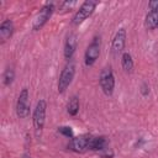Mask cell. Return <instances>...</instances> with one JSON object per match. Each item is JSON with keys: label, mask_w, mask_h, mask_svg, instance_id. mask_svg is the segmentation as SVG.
Returning a JSON list of instances; mask_svg holds the SVG:
<instances>
[{"label": "cell", "mask_w": 158, "mask_h": 158, "mask_svg": "<svg viewBox=\"0 0 158 158\" xmlns=\"http://www.w3.org/2000/svg\"><path fill=\"white\" fill-rule=\"evenodd\" d=\"M99 84L100 88L102 90V93L106 96H111L114 94V89H115V77H114V72L112 68L109 67H104L100 72L99 75Z\"/></svg>", "instance_id": "obj_1"}, {"label": "cell", "mask_w": 158, "mask_h": 158, "mask_svg": "<svg viewBox=\"0 0 158 158\" xmlns=\"http://www.w3.org/2000/svg\"><path fill=\"white\" fill-rule=\"evenodd\" d=\"M46 111H47V102L46 100L41 99L37 101L36 107L33 110V115H32V122H33V128L36 135H41L43 127H44V122H46Z\"/></svg>", "instance_id": "obj_2"}, {"label": "cell", "mask_w": 158, "mask_h": 158, "mask_svg": "<svg viewBox=\"0 0 158 158\" xmlns=\"http://www.w3.org/2000/svg\"><path fill=\"white\" fill-rule=\"evenodd\" d=\"M96 5H98V1H93V0L84 1L79 6V9L77 10V12L74 14V16L72 19V23L74 26H79L80 23H83L88 17H90L93 15Z\"/></svg>", "instance_id": "obj_3"}, {"label": "cell", "mask_w": 158, "mask_h": 158, "mask_svg": "<svg viewBox=\"0 0 158 158\" xmlns=\"http://www.w3.org/2000/svg\"><path fill=\"white\" fill-rule=\"evenodd\" d=\"M74 74H75V65H74V63L73 62L67 63L64 65V68L62 69L60 75H59V79H58V84H57L58 93L63 94L69 88V85L73 81Z\"/></svg>", "instance_id": "obj_4"}, {"label": "cell", "mask_w": 158, "mask_h": 158, "mask_svg": "<svg viewBox=\"0 0 158 158\" xmlns=\"http://www.w3.org/2000/svg\"><path fill=\"white\" fill-rule=\"evenodd\" d=\"M53 11H54V4H53V2H47V4H44V5L41 7V10L38 11V14L36 15L35 20H33V25H32L33 31L41 30V28L47 23V21L51 19Z\"/></svg>", "instance_id": "obj_5"}, {"label": "cell", "mask_w": 158, "mask_h": 158, "mask_svg": "<svg viewBox=\"0 0 158 158\" xmlns=\"http://www.w3.org/2000/svg\"><path fill=\"white\" fill-rule=\"evenodd\" d=\"M100 46H101L100 37L95 36L93 38V41L90 42V44L86 47L85 53H84V63H85L86 67H91L96 62V59L99 58V56H100Z\"/></svg>", "instance_id": "obj_6"}, {"label": "cell", "mask_w": 158, "mask_h": 158, "mask_svg": "<svg viewBox=\"0 0 158 158\" xmlns=\"http://www.w3.org/2000/svg\"><path fill=\"white\" fill-rule=\"evenodd\" d=\"M16 115L20 118H26L30 115V93L27 88L20 91L16 101Z\"/></svg>", "instance_id": "obj_7"}, {"label": "cell", "mask_w": 158, "mask_h": 158, "mask_svg": "<svg viewBox=\"0 0 158 158\" xmlns=\"http://www.w3.org/2000/svg\"><path fill=\"white\" fill-rule=\"evenodd\" d=\"M89 142H90V135H80L70 138L68 148L75 153H84L89 149Z\"/></svg>", "instance_id": "obj_8"}, {"label": "cell", "mask_w": 158, "mask_h": 158, "mask_svg": "<svg viewBox=\"0 0 158 158\" xmlns=\"http://www.w3.org/2000/svg\"><path fill=\"white\" fill-rule=\"evenodd\" d=\"M126 30L125 28H120L117 30V32L115 33L114 38H112V43H111V52L117 56L118 53H121L125 48V44H126Z\"/></svg>", "instance_id": "obj_9"}, {"label": "cell", "mask_w": 158, "mask_h": 158, "mask_svg": "<svg viewBox=\"0 0 158 158\" xmlns=\"http://www.w3.org/2000/svg\"><path fill=\"white\" fill-rule=\"evenodd\" d=\"M77 46H78V37H77V35L73 33V32L68 33V36L65 38V42H64V49H63V54H64V58L67 60L72 59V57L75 53Z\"/></svg>", "instance_id": "obj_10"}, {"label": "cell", "mask_w": 158, "mask_h": 158, "mask_svg": "<svg viewBox=\"0 0 158 158\" xmlns=\"http://www.w3.org/2000/svg\"><path fill=\"white\" fill-rule=\"evenodd\" d=\"M109 146V142L106 137L104 136H90V142H89V149L90 151H106Z\"/></svg>", "instance_id": "obj_11"}, {"label": "cell", "mask_w": 158, "mask_h": 158, "mask_svg": "<svg viewBox=\"0 0 158 158\" xmlns=\"http://www.w3.org/2000/svg\"><path fill=\"white\" fill-rule=\"evenodd\" d=\"M14 30H15V27H14V23H12V21L10 19H6V20H4L1 22V25H0V40H1V43L6 42L12 36Z\"/></svg>", "instance_id": "obj_12"}, {"label": "cell", "mask_w": 158, "mask_h": 158, "mask_svg": "<svg viewBox=\"0 0 158 158\" xmlns=\"http://www.w3.org/2000/svg\"><path fill=\"white\" fill-rule=\"evenodd\" d=\"M158 26V11H148L144 19V27L147 30H154Z\"/></svg>", "instance_id": "obj_13"}, {"label": "cell", "mask_w": 158, "mask_h": 158, "mask_svg": "<svg viewBox=\"0 0 158 158\" xmlns=\"http://www.w3.org/2000/svg\"><path fill=\"white\" fill-rule=\"evenodd\" d=\"M133 59L128 52H123L121 56V67L126 73H131L133 69Z\"/></svg>", "instance_id": "obj_14"}, {"label": "cell", "mask_w": 158, "mask_h": 158, "mask_svg": "<svg viewBox=\"0 0 158 158\" xmlns=\"http://www.w3.org/2000/svg\"><path fill=\"white\" fill-rule=\"evenodd\" d=\"M67 112L70 116H77L78 115V112H79V99H78V96L73 95L69 99V101L67 104Z\"/></svg>", "instance_id": "obj_15"}, {"label": "cell", "mask_w": 158, "mask_h": 158, "mask_svg": "<svg viewBox=\"0 0 158 158\" xmlns=\"http://www.w3.org/2000/svg\"><path fill=\"white\" fill-rule=\"evenodd\" d=\"M15 79V70L12 67H7L2 73V84L5 86H10Z\"/></svg>", "instance_id": "obj_16"}, {"label": "cell", "mask_w": 158, "mask_h": 158, "mask_svg": "<svg viewBox=\"0 0 158 158\" xmlns=\"http://www.w3.org/2000/svg\"><path fill=\"white\" fill-rule=\"evenodd\" d=\"M58 132L64 136V137H68V138H73L74 135H73V128L69 127V126H60L58 127Z\"/></svg>", "instance_id": "obj_17"}, {"label": "cell", "mask_w": 158, "mask_h": 158, "mask_svg": "<svg viewBox=\"0 0 158 158\" xmlns=\"http://www.w3.org/2000/svg\"><path fill=\"white\" fill-rule=\"evenodd\" d=\"M74 4H75L74 1H70V2H69V1H63V2L60 4V10H62V11H67V10L70 9Z\"/></svg>", "instance_id": "obj_18"}, {"label": "cell", "mask_w": 158, "mask_h": 158, "mask_svg": "<svg viewBox=\"0 0 158 158\" xmlns=\"http://www.w3.org/2000/svg\"><path fill=\"white\" fill-rule=\"evenodd\" d=\"M139 91H141V94H142L143 96H147V95L149 94V86H148V84H147V83H143V84L141 85Z\"/></svg>", "instance_id": "obj_19"}, {"label": "cell", "mask_w": 158, "mask_h": 158, "mask_svg": "<svg viewBox=\"0 0 158 158\" xmlns=\"http://www.w3.org/2000/svg\"><path fill=\"white\" fill-rule=\"evenodd\" d=\"M148 7L151 11H158V0H152L148 2Z\"/></svg>", "instance_id": "obj_20"}, {"label": "cell", "mask_w": 158, "mask_h": 158, "mask_svg": "<svg viewBox=\"0 0 158 158\" xmlns=\"http://www.w3.org/2000/svg\"><path fill=\"white\" fill-rule=\"evenodd\" d=\"M21 158H31V157H30L28 154H22V157H21Z\"/></svg>", "instance_id": "obj_21"}, {"label": "cell", "mask_w": 158, "mask_h": 158, "mask_svg": "<svg viewBox=\"0 0 158 158\" xmlns=\"http://www.w3.org/2000/svg\"><path fill=\"white\" fill-rule=\"evenodd\" d=\"M157 28H158V26H157Z\"/></svg>", "instance_id": "obj_22"}]
</instances>
